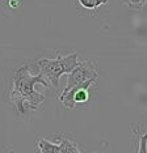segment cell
Instances as JSON below:
<instances>
[{
    "mask_svg": "<svg viewBox=\"0 0 147 153\" xmlns=\"http://www.w3.org/2000/svg\"><path fill=\"white\" fill-rule=\"evenodd\" d=\"M96 79H97V71L94 69L92 62H89V60L80 62L78 67L74 69L72 72H70L68 74V76H67V85H66V88L63 89L62 93L68 92V90L71 88H74V86L84 84V82L89 81V80L96 81Z\"/></svg>",
    "mask_w": 147,
    "mask_h": 153,
    "instance_id": "cell-3",
    "label": "cell"
},
{
    "mask_svg": "<svg viewBox=\"0 0 147 153\" xmlns=\"http://www.w3.org/2000/svg\"><path fill=\"white\" fill-rule=\"evenodd\" d=\"M9 153H15V152H13V151H10V152H9Z\"/></svg>",
    "mask_w": 147,
    "mask_h": 153,
    "instance_id": "cell-9",
    "label": "cell"
},
{
    "mask_svg": "<svg viewBox=\"0 0 147 153\" xmlns=\"http://www.w3.org/2000/svg\"><path fill=\"white\" fill-rule=\"evenodd\" d=\"M121 3L131 9H142L147 4V0H121Z\"/></svg>",
    "mask_w": 147,
    "mask_h": 153,
    "instance_id": "cell-8",
    "label": "cell"
},
{
    "mask_svg": "<svg viewBox=\"0 0 147 153\" xmlns=\"http://www.w3.org/2000/svg\"><path fill=\"white\" fill-rule=\"evenodd\" d=\"M36 85L49 88V81L42 76L32 75L29 65H22L13 75V88L10 90V101L15 103L16 110L20 114H26L29 110H38L45 101V96L37 92Z\"/></svg>",
    "mask_w": 147,
    "mask_h": 153,
    "instance_id": "cell-1",
    "label": "cell"
},
{
    "mask_svg": "<svg viewBox=\"0 0 147 153\" xmlns=\"http://www.w3.org/2000/svg\"><path fill=\"white\" fill-rule=\"evenodd\" d=\"M93 80H89V81L84 82V84H80V85H76L71 88L68 92L66 93H62L59 96V101L64 105V107L67 109H75L76 105L79 103H86L87 101L89 100V92H88V88L93 84Z\"/></svg>",
    "mask_w": 147,
    "mask_h": 153,
    "instance_id": "cell-4",
    "label": "cell"
},
{
    "mask_svg": "<svg viewBox=\"0 0 147 153\" xmlns=\"http://www.w3.org/2000/svg\"><path fill=\"white\" fill-rule=\"evenodd\" d=\"M38 149L41 151V153H61L59 144H54L46 139H41L38 141Z\"/></svg>",
    "mask_w": 147,
    "mask_h": 153,
    "instance_id": "cell-5",
    "label": "cell"
},
{
    "mask_svg": "<svg viewBox=\"0 0 147 153\" xmlns=\"http://www.w3.org/2000/svg\"><path fill=\"white\" fill-rule=\"evenodd\" d=\"M37 67L40 74L54 88H58L59 79L66 74V68L62 62V55H58L55 59H40V60H37Z\"/></svg>",
    "mask_w": 147,
    "mask_h": 153,
    "instance_id": "cell-2",
    "label": "cell"
},
{
    "mask_svg": "<svg viewBox=\"0 0 147 153\" xmlns=\"http://www.w3.org/2000/svg\"><path fill=\"white\" fill-rule=\"evenodd\" d=\"M58 140H59V149H61V153H82L79 151V148L76 147L72 141H70L64 137H58Z\"/></svg>",
    "mask_w": 147,
    "mask_h": 153,
    "instance_id": "cell-6",
    "label": "cell"
},
{
    "mask_svg": "<svg viewBox=\"0 0 147 153\" xmlns=\"http://www.w3.org/2000/svg\"><path fill=\"white\" fill-rule=\"evenodd\" d=\"M80 5L86 9H89V11H94L99 7L104 5L108 3V0H79Z\"/></svg>",
    "mask_w": 147,
    "mask_h": 153,
    "instance_id": "cell-7",
    "label": "cell"
}]
</instances>
